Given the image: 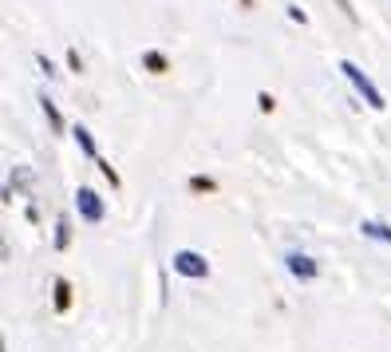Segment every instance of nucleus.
<instances>
[{"label": "nucleus", "instance_id": "f257e3e1", "mask_svg": "<svg viewBox=\"0 0 391 352\" xmlns=\"http://www.w3.org/2000/svg\"><path fill=\"white\" fill-rule=\"evenodd\" d=\"M340 71H344V75L352 80V87L360 91V95H364V103H368L371 111H383V107H387V103H383V95H380V87H376V83H371L368 75H364V71L356 68L352 60H340Z\"/></svg>", "mask_w": 391, "mask_h": 352}, {"label": "nucleus", "instance_id": "f03ea898", "mask_svg": "<svg viewBox=\"0 0 391 352\" xmlns=\"http://www.w3.org/2000/svg\"><path fill=\"white\" fill-rule=\"evenodd\" d=\"M170 265H174V273H178V277H190V281L210 277V262H206L198 250H178V253L170 257Z\"/></svg>", "mask_w": 391, "mask_h": 352}, {"label": "nucleus", "instance_id": "7ed1b4c3", "mask_svg": "<svg viewBox=\"0 0 391 352\" xmlns=\"http://www.w3.org/2000/svg\"><path fill=\"white\" fill-rule=\"evenodd\" d=\"M75 206H80L83 221H91V226H99V221H103V202H99V194H95V190L80 186V190H75Z\"/></svg>", "mask_w": 391, "mask_h": 352}, {"label": "nucleus", "instance_id": "20e7f679", "mask_svg": "<svg viewBox=\"0 0 391 352\" xmlns=\"http://www.w3.org/2000/svg\"><path fill=\"white\" fill-rule=\"evenodd\" d=\"M285 265H289V273L297 277V281H316V277H321V265L312 262L309 253H289Z\"/></svg>", "mask_w": 391, "mask_h": 352}, {"label": "nucleus", "instance_id": "39448f33", "mask_svg": "<svg viewBox=\"0 0 391 352\" xmlns=\"http://www.w3.org/2000/svg\"><path fill=\"white\" fill-rule=\"evenodd\" d=\"M71 309V281L68 277H56V312Z\"/></svg>", "mask_w": 391, "mask_h": 352}, {"label": "nucleus", "instance_id": "423d86ee", "mask_svg": "<svg viewBox=\"0 0 391 352\" xmlns=\"http://www.w3.org/2000/svg\"><path fill=\"white\" fill-rule=\"evenodd\" d=\"M360 230H364V238H376V242L391 245V230H387V226H380V221H360Z\"/></svg>", "mask_w": 391, "mask_h": 352}, {"label": "nucleus", "instance_id": "0eeeda50", "mask_svg": "<svg viewBox=\"0 0 391 352\" xmlns=\"http://www.w3.org/2000/svg\"><path fill=\"white\" fill-rule=\"evenodd\" d=\"M71 135H75V142H80V151L87 154V159H99V151H95V139H91V131H87V127H75Z\"/></svg>", "mask_w": 391, "mask_h": 352}, {"label": "nucleus", "instance_id": "6e6552de", "mask_svg": "<svg viewBox=\"0 0 391 352\" xmlns=\"http://www.w3.org/2000/svg\"><path fill=\"white\" fill-rule=\"evenodd\" d=\"M142 68H151L154 75H162L170 63H166V56H162V51H147V56H142Z\"/></svg>", "mask_w": 391, "mask_h": 352}, {"label": "nucleus", "instance_id": "1a4fd4ad", "mask_svg": "<svg viewBox=\"0 0 391 352\" xmlns=\"http://www.w3.org/2000/svg\"><path fill=\"white\" fill-rule=\"evenodd\" d=\"M40 107H44V115H48V123H51V127H56V131H63V115L56 111V103H51L48 95L40 99Z\"/></svg>", "mask_w": 391, "mask_h": 352}, {"label": "nucleus", "instance_id": "9d476101", "mask_svg": "<svg viewBox=\"0 0 391 352\" xmlns=\"http://www.w3.org/2000/svg\"><path fill=\"white\" fill-rule=\"evenodd\" d=\"M68 242H71V221L60 218L56 221V250H68Z\"/></svg>", "mask_w": 391, "mask_h": 352}, {"label": "nucleus", "instance_id": "9b49d317", "mask_svg": "<svg viewBox=\"0 0 391 352\" xmlns=\"http://www.w3.org/2000/svg\"><path fill=\"white\" fill-rule=\"evenodd\" d=\"M190 190H194V194H210V190H218V182H213V178H201V174H194V178H190Z\"/></svg>", "mask_w": 391, "mask_h": 352}, {"label": "nucleus", "instance_id": "f8f14e48", "mask_svg": "<svg viewBox=\"0 0 391 352\" xmlns=\"http://www.w3.org/2000/svg\"><path fill=\"white\" fill-rule=\"evenodd\" d=\"M95 166H99V174L111 182V186H119V182H123V178H119V171H115V166H111L107 159H95Z\"/></svg>", "mask_w": 391, "mask_h": 352}, {"label": "nucleus", "instance_id": "ddd939ff", "mask_svg": "<svg viewBox=\"0 0 391 352\" xmlns=\"http://www.w3.org/2000/svg\"><path fill=\"white\" fill-rule=\"evenodd\" d=\"M36 63H40V71H44V75H48V80H51V75H56V63H51L48 56H44V51H36Z\"/></svg>", "mask_w": 391, "mask_h": 352}, {"label": "nucleus", "instance_id": "4468645a", "mask_svg": "<svg viewBox=\"0 0 391 352\" xmlns=\"http://www.w3.org/2000/svg\"><path fill=\"white\" fill-rule=\"evenodd\" d=\"M257 107L261 111H273V107H277V99H273L269 91H257Z\"/></svg>", "mask_w": 391, "mask_h": 352}, {"label": "nucleus", "instance_id": "2eb2a0df", "mask_svg": "<svg viewBox=\"0 0 391 352\" xmlns=\"http://www.w3.org/2000/svg\"><path fill=\"white\" fill-rule=\"evenodd\" d=\"M68 68L71 71H83V60H80V51H75V48H68Z\"/></svg>", "mask_w": 391, "mask_h": 352}, {"label": "nucleus", "instance_id": "dca6fc26", "mask_svg": "<svg viewBox=\"0 0 391 352\" xmlns=\"http://www.w3.org/2000/svg\"><path fill=\"white\" fill-rule=\"evenodd\" d=\"M289 16H292V20H301V24H309V16H304V12L297 8V4H289Z\"/></svg>", "mask_w": 391, "mask_h": 352}, {"label": "nucleus", "instance_id": "f3484780", "mask_svg": "<svg viewBox=\"0 0 391 352\" xmlns=\"http://www.w3.org/2000/svg\"><path fill=\"white\" fill-rule=\"evenodd\" d=\"M241 4H245V8H253V0H241Z\"/></svg>", "mask_w": 391, "mask_h": 352}]
</instances>
